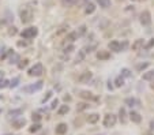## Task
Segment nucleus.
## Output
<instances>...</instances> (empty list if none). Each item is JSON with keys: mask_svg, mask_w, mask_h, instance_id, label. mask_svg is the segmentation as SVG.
<instances>
[{"mask_svg": "<svg viewBox=\"0 0 154 135\" xmlns=\"http://www.w3.org/2000/svg\"><path fill=\"white\" fill-rule=\"evenodd\" d=\"M147 67H149V63H142L136 67V70H138V71H142V70H145V68H147Z\"/></svg>", "mask_w": 154, "mask_h": 135, "instance_id": "30", "label": "nucleus"}, {"mask_svg": "<svg viewBox=\"0 0 154 135\" xmlns=\"http://www.w3.org/2000/svg\"><path fill=\"white\" fill-rule=\"evenodd\" d=\"M42 72H44L42 64L37 63V64H34L30 70H29V75H30V76H41V75H42Z\"/></svg>", "mask_w": 154, "mask_h": 135, "instance_id": "4", "label": "nucleus"}, {"mask_svg": "<svg viewBox=\"0 0 154 135\" xmlns=\"http://www.w3.org/2000/svg\"><path fill=\"white\" fill-rule=\"evenodd\" d=\"M18 81H19L18 78H15L14 81H11V82H10V86H11V88H15V86H16V83H18Z\"/></svg>", "mask_w": 154, "mask_h": 135, "instance_id": "36", "label": "nucleus"}, {"mask_svg": "<svg viewBox=\"0 0 154 135\" xmlns=\"http://www.w3.org/2000/svg\"><path fill=\"white\" fill-rule=\"evenodd\" d=\"M81 97L82 98H85V100H95V97L93 95V93H90V91H87V90H83V91H81Z\"/></svg>", "mask_w": 154, "mask_h": 135, "instance_id": "14", "label": "nucleus"}, {"mask_svg": "<svg viewBox=\"0 0 154 135\" xmlns=\"http://www.w3.org/2000/svg\"><path fill=\"white\" fill-rule=\"evenodd\" d=\"M122 75L123 76H131V71L128 68H123L122 70Z\"/></svg>", "mask_w": 154, "mask_h": 135, "instance_id": "31", "label": "nucleus"}, {"mask_svg": "<svg viewBox=\"0 0 154 135\" xmlns=\"http://www.w3.org/2000/svg\"><path fill=\"white\" fill-rule=\"evenodd\" d=\"M67 130H68V127H67V124H66V123H60V124L56 126V134H57V135L67 134Z\"/></svg>", "mask_w": 154, "mask_h": 135, "instance_id": "9", "label": "nucleus"}, {"mask_svg": "<svg viewBox=\"0 0 154 135\" xmlns=\"http://www.w3.org/2000/svg\"><path fill=\"white\" fill-rule=\"evenodd\" d=\"M68 112H70V107H68V105H61V107L59 108L57 113H59L60 116H63V115H66V113H68Z\"/></svg>", "mask_w": 154, "mask_h": 135, "instance_id": "18", "label": "nucleus"}, {"mask_svg": "<svg viewBox=\"0 0 154 135\" xmlns=\"http://www.w3.org/2000/svg\"><path fill=\"white\" fill-rule=\"evenodd\" d=\"M151 89H154V81H153V83H151Z\"/></svg>", "mask_w": 154, "mask_h": 135, "instance_id": "43", "label": "nucleus"}, {"mask_svg": "<svg viewBox=\"0 0 154 135\" xmlns=\"http://www.w3.org/2000/svg\"><path fill=\"white\" fill-rule=\"evenodd\" d=\"M32 119H33V122H40V120H41V116H40L38 113H33Z\"/></svg>", "mask_w": 154, "mask_h": 135, "instance_id": "34", "label": "nucleus"}, {"mask_svg": "<svg viewBox=\"0 0 154 135\" xmlns=\"http://www.w3.org/2000/svg\"><path fill=\"white\" fill-rule=\"evenodd\" d=\"M126 104L128 105V107H134L135 104H136V105H139V101H138V100H135V98H127L126 100Z\"/></svg>", "mask_w": 154, "mask_h": 135, "instance_id": "28", "label": "nucleus"}, {"mask_svg": "<svg viewBox=\"0 0 154 135\" xmlns=\"http://www.w3.org/2000/svg\"><path fill=\"white\" fill-rule=\"evenodd\" d=\"M95 11V6L93 3H89V4H86V8H85V12H86L87 15L89 14H93V12Z\"/></svg>", "mask_w": 154, "mask_h": 135, "instance_id": "17", "label": "nucleus"}, {"mask_svg": "<svg viewBox=\"0 0 154 135\" xmlns=\"http://www.w3.org/2000/svg\"><path fill=\"white\" fill-rule=\"evenodd\" d=\"M130 119H131V122H134V123H136V124L142 122V117H141V115H139L138 112H135V111H131Z\"/></svg>", "mask_w": 154, "mask_h": 135, "instance_id": "11", "label": "nucleus"}, {"mask_svg": "<svg viewBox=\"0 0 154 135\" xmlns=\"http://www.w3.org/2000/svg\"><path fill=\"white\" fill-rule=\"evenodd\" d=\"M25 126V119H20V120H15V122H12V127L16 128V130H19Z\"/></svg>", "mask_w": 154, "mask_h": 135, "instance_id": "16", "label": "nucleus"}, {"mask_svg": "<svg viewBox=\"0 0 154 135\" xmlns=\"http://www.w3.org/2000/svg\"><path fill=\"white\" fill-rule=\"evenodd\" d=\"M116 122H117V117L113 113H107L105 117H104V127H107V128L113 127L116 124Z\"/></svg>", "mask_w": 154, "mask_h": 135, "instance_id": "3", "label": "nucleus"}, {"mask_svg": "<svg viewBox=\"0 0 154 135\" xmlns=\"http://www.w3.org/2000/svg\"><path fill=\"white\" fill-rule=\"evenodd\" d=\"M26 42H25V41H18V47H26Z\"/></svg>", "mask_w": 154, "mask_h": 135, "instance_id": "40", "label": "nucleus"}, {"mask_svg": "<svg viewBox=\"0 0 154 135\" xmlns=\"http://www.w3.org/2000/svg\"><path fill=\"white\" fill-rule=\"evenodd\" d=\"M0 53H1V48H0Z\"/></svg>", "mask_w": 154, "mask_h": 135, "instance_id": "45", "label": "nucleus"}, {"mask_svg": "<svg viewBox=\"0 0 154 135\" xmlns=\"http://www.w3.org/2000/svg\"><path fill=\"white\" fill-rule=\"evenodd\" d=\"M28 64H29V60L28 59L19 60V63H18V68H19V70H23V68L28 67Z\"/></svg>", "mask_w": 154, "mask_h": 135, "instance_id": "25", "label": "nucleus"}, {"mask_svg": "<svg viewBox=\"0 0 154 135\" xmlns=\"http://www.w3.org/2000/svg\"><path fill=\"white\" fill-rule=\"evenodd\" d=\"M143 79L145 81H154V70L153 71H147L146 74H143Z\"/></svg>", "mask_w": 154, "mask_h": 135, "instance_id": "23", "label": "nucleus"}, {"mask_svg": "<svg viewBox=\"0 0 154 135\" xmlns=\"http://www.w3.org/2000/svg\"><path fill=\"white\" fill-rule=\"evenodd\" d=\"M19 60H20L19 55H16V53H14V52H12L11 56H10V63H18Z\"/></svg>", "mask_w": 154, "mask_h": 135, "instance_id": "26", "label": "nucleus"}, {"mask_svg": "<svg viewBox=\"0 0 154 135\" xmlns=\"http://www.w3.org/2000/svg\"><path fill=\"white\" fill-rule=\"evenodd\" d=\"M126 109L124 108H120V111H119V117H120V122L122 123H126L127 122V119H126Z\"/></svg>", "mask_w": 154, "mask_h": 135, "instance_id": "19", "label": "nucleus"}, {"mask_svg": "<svg viewBox=\"0 0 154 135\" xmlns=\"http://www.w3.org/2000/svg\"><path fill=\"white\" fill-rule=\"evenodd\" d=\"M97 3L100 4V7L108 8L109 6H111V0H97Z\"/></svg>", "mask_w": 154, "mask_h": 135, "instance_id": "22", "label": "nucleus"}, {"mask_svg": "<svg viewBox=\"0 0 154 135\" xmlns=\"http://www.w3.org/2000/svg\"><path fill=\"white\" fill-rule=\"evenodd\" d=\"M97 57H98V60H108V59H111V53L108 51H98Z\"/></svg>", "mask_w": 154, "mask_h": 135, "instance_id": "12", "label": "nucleus"}, {"mask_svg": "<svg viewBox=\"0 0 154 135\" xmlns=\"http://www.w3.org/2000/svg\"><path fill=\"white\" fill-rule=\"evenodd\" d=\"M145 47V41L142 40V38H139V40H135V42L132 44V51H141L142 48Z\"/></svg>", "mask_w": 154, "mask_h": 135, "instance_id": "10", "label": "nucleus"}, {"mask_svg": "<svg viewBox=\"0 0 154 135\" xmlns=\"http://www.w3.org/2000/svg\"><path fill=\"white\" fill-rule=\"evenodd\" d=\"M6 86H10V85H8V81H6V79L0 81V88H6Z\"/></svg>", "mask_w": 154, "mask_h": 135, "instance_id": "35", "label": "nucleus"}, {"mask_svg": "<svg viewBox=\"0 0 154 135\" xmlns=\"http://www.w3.org/2000/svg\"><path fill=\"white\" fill-rule=\"evenodd\" d=\"M78 0H63V4L64 6H67V7H70V6H72L74 3H76Z\"/></svg>", "mask_w": 154, "mask_h": 135, "instance_id": "29", "label": "nucleus"}, {"mask_svg": "<svg viewBox=\"0 0 154 135\" xmlns=\"http://www.w3.org/2000/svg\"><path fill=\"white\" fill-rule=\"evenodd\" d=\"M10 34H12V36H14V34H16L15 28H12V30H10Z\"/></svg>", "mask_w": 154, "mask_h": 135, "instance_id": "41", "label": "nucleus"}, {"mask_svg": "<svg viewBox=\"0 0 154 135\" xmlns=\"http://www.w3.org/2000/svg\"><path fill=\"white\" fill-rule=\"evenodd\" d=\"M123 85H124V76H123V75L117 76L116 81H115V86H116V88H122Z\"/></svg>", "mask_w": 154, "mask_h": 135, "instance_id": "20", "label": "nucleus"}, {"mask_svg": "<svg viewBox=\"0 0 154 135\" xmlns=\"http://www.w3.org/2000/svg\"><path fill=\"white\" fill-rule=\"evenodd\" d=\"M83 33H86V26H81V30H79V36L83 34Z\"/></svg>", "mask_w": 154, "mask_h": 135, "instance_id": "38", "label": "nucleus"}, {"mask_svg": "<svg viewBox=\"0 0 154 135\" xmlns=\"http://www.w3.org/2000/svg\"><path fill=\"white\" fill-rule=\"evenodd\" d=\"M98 120H100V115H98V113H91V115L87 116V122H89L90 124H95Z\"/></svg>", "mask_w": 154, "mask_h": 135, "instance_id": "13", "label": "nucleus"}, {"mask_svg": "<svg viewBox=\"0 0 154 135\" xmlns=\"http://www.w3.org/2000/svg\"><path fill=\"white\" fill-rule=\"evenodd\" d=\"M40 128H41V124L37 122V123H33V124H32V127L29 128V131H30V132H37Z\"/></svg>", "mask_w": 154, "mask_h": 135, "instance_id": "27", "label": "nucleus"}, {"mask_svg": "<svg viewBox=\"0 0 154 135\" xmlns=\"http://www.w3.org/2000/svg\"><path fill=\"white\" fill-rule=\"evenodd\" d=\"M91 72L90 71H83L82 74H81V76H79V82L81 83H89V81L91 79Z\"/></svg>", "mask_w": 154, "mask_h": 135, "instance_id": "6", "label": "nucleus"}, {"mask_svg": "<svg viewBox=\"0 0 154 135\" xmlns=\"http://www.w3.org/2000/svg\"><path fill=\"white\" fill-rule=\"evenodd\" d=\"M19 115H22V109H14V111L8 112L10 117H16V116H19Z\"/></svg>", "mask_w": 154, "mask_h": 135, "instance_id": "24", "label": "nucleus"}, {"mask_svg": "<svg viewBox=\"0 0 154 135\" xmlns=\"http://www.w3.org/2000/svg\"><path fill=\"white\" fill-rule=\"evenodd\" d=\"M37 34H38V30H37V28H28V29H25L23 32L20 33L22 38H25V40H30V38H34Z\"/></svg>", "mask_w": 154, "mask_h": 135, "instance_id": "2", "label": "nucleus"}, {"mask_svg": "<svg viewBox=\"0 0 154 135\" xmlns=\"http://www.w3.org/2000/svg\"><path fill=\"white\" fill-rule=\"evenodd\" d=\"M108 48H109L111 51H113V52H120V51H123L122 44H120L119 41H111V42H109V45H108Z\"/></svg>", "mask_w": 154, "mask_h": 135, "instance_id": "8", "label": "nucleus"}, {"mask_svg": "<svg viewBox=\"0 0 154 135\" xmlns=\"http://www.w3.org/2000/svg\"><path fill=\"white\" fill-rule=\"evenodd\" d=\"M42 88V82H37L36 85H32V86H28V88H23L25 93H33V91H37Z\"/></svg>", "mask_w": 154, "mask_h": 135, "instance_id": "7", "label": "nucleus"}, {"mask_svg": "<svg viewBox=\"0 0 154 135\" xmlns=\"http://www.w3.org/2000/svg\"><path fill=\"white\" fill-rule=\"evenodd\" d=\"M139 1H143V0H139Z\"/></svg>", "mask_w": 154, "mask_h": 135, "instance_id": "46", "label": "nucleus"}, {"mask_svg": "<svg viewBox=\"0 0 154 135\" xmlns=\"http://www.w3.org/2000/svg\"><path fill=\"white\" fill-rule=\"evenodd\" d=\"M153 47H154V38H151V40L145 45V48H146V49H150V48H153Z\"/></svg>", "mask_w": 154, "mask_h": 135, "instance_id": "33", "label": "nucleus"}, {"mask_svg": "<svg viewBox=\"0 0 154 135\" xmlns=\"http://www.w3.org/2000/svg\"><path fill=\"white\" fill-rule=\"evenodd\" d=\"M64 100H66V101H70V100H71V97H70V95H66V97H64Z\"/></svg>", "mask_w": 154, "mask_h": 135, "instance_id": "42", "label": "nucleus"}, {"mask_svg": "<svg viewBox=\"0 0 154 135\" xmlns=\"http://www.w3.org/2000/svg\"><path fill=\"white\" fill-rule=\"evenodd\" d=\"M90 107L87 102H79L78 105H76V111L78 112H82V111H85V109H87V108Z\"/></svg>", "mask_w": 154, "mask_h": 135, "instance_id": "21", "label": "nucleus"}, {"mask_svg": "<svg viewBox=\"0 0 154 135\" xmlns=\"http://www.w3.org/2000/svg\"><path fill=\"white\" fill-rule=\"evenodd\" d=\"M8 135H10V134H8Z\"/></svg>", "mask_w": 154, "mask_h": 135, "instance_id": "47", "label": "nucleus"}, {"mask_svg": "<svg viewBox=\"0 0 154 135\" xmlns=\"http://www.w3.org/2000/svg\"><path fill=\"white\" fill-rule=\"evenodd\" d=\"M141 23H142L143 26H149V25L151 23V15L147 10H145V11L141 14Z\"/></svg>", "mask_w": 154, "mask_h": 135, "instance_id": "5", "label": "nucleus"}, {"mask_svg": "<svg viewBox=\"0 0 154 135\" xmlns=\"http://www.w3.org/2000/svg\"><path fill=\"white\" fill-rule=\"evenodd\" d=\"M0 115H1V109H0Z\"/></svg>", "mask_w": 154, "mask_h": 135, "instance_id": "44", "label": "nucleus"}, {"mask_svg": "<svg viewBox=\"0 0 154 135\" xmlns=\"http://www.w3.org/2000/svg\"><path fill=\"white\" fill-rule=\"evenodd\" d=\"M57 104H59V101H57V100H55V101H53V102H52L51 108H52V109H55V108H56V105H57Z\"/></svg>", "mask_w": 154, "mask_h": 135, "instance_id": "39", "label": "nucleus"}, {"mask_svg": "<svg viewBox=\"0 0 154 135\" xmlns=\"http://www.w3.org/2000/svg\"><path fill=\"white\" fill-rule=\"evenodd\" d=\"M78 37H79V33L78 32H71V33H68L67 36H66V40L71 42V41L78 40Z\"/></svg>", "mask_w": 154, "mask_h": 135, "instance_id": "15", "label": "nucleus"}, {"mask_svg": "<svg viewBox=\"0 0 154 135\" xmlns=\"http://www.w3.org/2000/svg\"><path fill=\"white\" fill-rule=\"evenodd\" d=\"M51 95H52V91H48V93H47V95H45V98L42 100V102H45V101H48V100L51 98Z\"/></svg>", "mask_w": 154, "mask_h": 135, "instance_id": "37", "label": "nucleus"}, {"mask_svg": "<svg viewBox=\"0 0 154 135\" xmlns=\"http://www.w3.org/2000/svg\"><path fill=\"white\" fill-rule=\"evenodd\" d=\"M74 49H75V48H74V45H68V47L64 48V52H66V53H71Z\"/></svg>", "mask_w": 154, "mask_h": 135, "instance_id": "32", "label": "nucleus"}, {"mask_svg": "<svg viewBox=\"0 0 154 135\" xmlns=\"http://www.w3.org/2000/svg\"><path fill=\"white\" fill-rule=\"evenodd\" d=\"M20 20H22V23H30L33 20V11L30 8H23L22 11H20Z\"/></svg>", "mask_w": 154, "mask_h": 135, "instance_id": "1", "label": "nucleus"}]
</instances>
